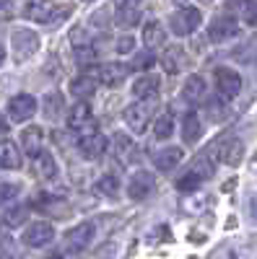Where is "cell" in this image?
Segmentation results:
<instances>
[{
    "label": "cell",
    "instance_id": "obj_20",
    "mask_svg": "<svg viewBox=\"0 0 257 259\" xmlns=\"http://www.w3.org/2000/svg\"><path fill=\"white\" fill-rule=\"evenodd\" d=\"M200 135H203L200 114L198 112H187L185 119H182V138H185V143H198Z\"/></svg>",
    "mask_w": 257,
    "mask_h": 259
},
{
    "label": "cell",
    "instance_id": "obj_33",
    "mask_svg": "<svg viewBox=\"0 0 257 259\" xmlns=\"http://www.w3.org/2000/svg\"><path fill=\"white\" fill-rule=\"evenodd\" d=\"M190 171H195V174L200 177V179H208V177H213V166L208 163V156H200L195 163H192V168Z\"/></svg>",
    "mask_w": 257,
    "mask_h": 259
},
{
    "label": "cell",
    "instance_id": "obj_31",
    "mask_svg": "<svg viewBox=\"0 0 257 259\" xmlns=\"http://www.w3.org/2000/svg\"><path fill=\"white\" fill-rule=\"evenodd\" d=\"M154 65H156L154 52H151V50H145V52H138V55H135V60H133L130 68H133V70H151Z\"/></svg>",
    "mask_w": 257,
    "mask_h": 259
},
{
    "label": "cell",
    "instance_id": "obj_22",
    "mask_svg": "<svg viewBox=\"0 0 257 259\" xmlns=\"http://www.w3.org/2000/svg\"><path fill=\"white\" fill-rule=\"evenodd\" d=\"M164 39H166V29L159 24V21H148V24L143 26V45H145V50H154V47L164 45Z\"/></svg>",
    "mask_w": 257,
    "mask_h": 259
},
{
    "label": "cell",
    "instance_id": "obj_28",
    "mask_svg": "<svg viewBox=\"0 0 257 259\" xmlns=\"http://www.w3.org/2000/svg\"><path fill=\"white\" fill-rule=\"evenodd\" d=\"M36 171H39V177H45V179H55L57 177V163H55V158L47 153V150H42V156L36 158Z\"/></svg>",
    "mask_w": 257,
    "mask_h": 259
},
{
    "label": "cell",
    "instance_id": "obj_36",
    "mask_svg": "<svg viewBox=\"0 0 257 259\" xmlns=\"http://www.w3.org/2000/svg\"><path fill=\"white\" fill-rule=\"evenodd\" d=\"M16 194H18V184H11V182L0 184V205H3V202H8V200H13Z\"/></svg>",
    "mask_w": 257,
    "mask_h": 259
},
{
    "label": "cell",
    "instance_id": "obj_4",
    "mask_svg": "<svg viewBox=\"0 0 257 259\" xmlns=\"http://www.w3.org/2000/svg\"><path fill=\"white\" fill-rule=\"evenodd\" d=\"M125 122L127 127L133 130V133H145L148 130V122H151V104H145V101H135L130 104L125 109Z\"/></svg>",
    "mask_w": 257,
    "mask_h": 259
},
{
    "label": "cell",
    "instance_id": "obj_39",
    "mask_svg": "<svg viewBox=\"0 0 257 259\" xmlns=\"http://www.w3.org/2000/svg\"><path fill=\"white\" fill-rule=\"evenodd\" d=\"M247 21H249V26H257V3L247 6Z\"/></svg>",
    "mask_w": 257,
    "mask_h": 259
},
{
    "label": "cell",
    "instance_id": "obj_25",
    "mask_svg": "<svg viewBox=\"0 0 257 259\" xmlns=\"http://www.w3.org/2000/svg\"><path fill=\"white\" fill-rule=\"evenodd\" d=\"M29 218V207L26 205H13L3 212V226L8 228H18V226H24Z\"/></svg>",
    "mask_w": 257,
    "mask_h": 259
},
{
    "label": "cell",
    "instance_id": "obj_10",
    "mask_svg": "<svg viewBox=\"0 0 257 259\" xmlns=\"http://www.w3.org/2000/svg\"><path fill=\"white\" fill-rule=\"evenodd\" d=\"M127 73H130V68H127L125 62H106V65L99 68L96 78L104 85H109V89H117V85H122L127 80Z\"/></svg>",
    "mask_w": 257,
    "mask_h": 259
},
{
    "label": "cell",
    "instance_id": "obj_5",
    "mask_svg": "<svg viewBox=\"0 0 257 259\" xmlns=\"http://www.w3.org/2000/svg\"><path fill=\"white\" fill-rule=\"evenodd\" d=\"M239 34V24L234 16H216L208 26V39L210 41H226Z\"/></svg>",
    "mask_w": 257,
    "mask_h": 259
},
{
    "label": "cell",
    "instance_id": "obj_32",
    "mask_svg": "<svg viewBox=\"0 0 257 259\" xmlns=\"http://www.w3.org/2000/svg\"><path fill=\"white\" fill-rule=\"evenodd\" d=\"M200 182H203V179L195 174V171H187V174H182V177L177 179V189H179V192H195Z\"/></svg>",
    "mask_w": 257,
    "mask_h": 259
},
{
    "label": "cell",
    "instance_id": "obj_23",
    "mask_svg": "<svg viewBox=\"0 0 257 259\" xmlns=\"http://www.w3.org/2000/svg\"><path fill=\"white\" fill-rule=\"evenodd\" d=\"M0 166L3 168H18L21 166V150L16 143L3 140L0 143Z\"/></svg>",
    "mask_w": 257,
    "mask_h": 259
},
{
    "label": "cell",
    "instance_id": "obj_12",
    "mask_svg": "<svg viewBox=\"0 0 257 259\" xmlns=\"http://www.w3.org/2000/svg\"><path fill=\"white\" fill-rule=\"evenodd\" d=\"M218 158L226 166H239L244 158V143L239 138H229L218 145Z\"/></svg>",
    "mask_w": 257,
    "mask_h": 259
},
{
    "label": "cell",
    "instance_id": "obj_42",
    "mask_svg": "<svg viewBox=\"0 0 257 259\" xmlns=\"http://www.w3.org/2000/svg\"><path fill=\"white\" fill-rule=\"evenodd\" d=\"M47 259H62V254H52V256H47Z\"/></svg>",
    "mask_w": 257,
    "mask_h": 259
},
{
    "label": "cell",
    "instance_id": "obj_27",
    "mask_svg": "<svg viewBox=\"0 0 257 259\" xmlns=\"http://www.w3.org/2000/svg\"><path fill=\"white\" fill-rule=\"evenodd\" d=\"M171 133H174V114H171V112H164L161 117L154 119V135H156L159 140H166Z\"/></svg>",
    "mask_w": 257,
    "mask_h": 259
},
{
    "label": "cell",
    "instance_id": "obj_41",
    "mask_svg": "<svg viewBox=\"0 0 257 259\" xmlns=\"http://www.w3.org/2000/svg\"><path fill=\"white\" fill-rule=\"evenodd\" d=\"M3 60H6V50L0 47V65H3Z\"/></svg>",
    "mask_w": 257,
    "mask_h": 259
},
{
    "label": "cell",
    "instance_id": "obj_26",
    "mask_svg": "<svg viewBox=\"0 0 257 259\" xmlns=\"http://www.w3.org/2000/svg\"><path fill=\"white\" fill-rule=\"evenodd\" d=\"M112 150H115V158H117L120 163H125L127 158L133 156V140L127 138L125 133H117V135H115V143H112Z\"/></svg>",
    "mask_w": 257,
    "mask_h": 259
},
{
    "label": "cell",
    "instance_id": "obj_14",
    "mask_svg": "<svg viewBox=\"0 0 257 259\" xmlns=\"http://www.w3.org/2000/svg\"><path fill=\"white\" fill-rule=\"evenodd\" d=\"M42 140H45V135H42V127H36V124H31V127H26L24 133H21V148H24V153L26 156H31V158H39L42 156Z\"/></svg>",
    "mask_w": 257,
    "mask_h": 259
},
{
    "label": "cell",
    "instance_id": "obj_40",
    "mask_svg": "<svg viewBox=\"0 0 257 259\" xmlns=\"http://www.w3.org/2000/svg\"><path fill=\"white\" fill-rule=\"evenodd\" d=\"M6 135H8V122H6L3 117H0V143L6 140Z\"/></svg>",
    "mask_w": 257,
    "mask_h": 259
},
{
    "label": "cell",
    "instance_id": "obj_18",
    "mask_svg": "<svg viewBox=\"0 0 257 259\" xmlns=\"http://www.w3.org/2000/svg\"><path fill=\"white\" fill-rule=\"evenodd\" d=\"M154 189V177L148 174V171H138V174L127 182V194H130L133 200H143L148 197V192Z\"/></svg>",
    "mask_w": 257,
    "mask_h": 259
},
{
    "label": "cell",
    "instance_id": "obj_17",
    "mask_svg": "<svg viewBox=\"0 0 257 259\" xmlns=\"http://www.w3.org/2000/svg\"><path fill=\"white\" fill-rule=\"evenodd\" d=\"M161 65H164V70L169 75H177L179 70H185V65H187V55L182 47H166L164 55H161Z\"/></svg>",
    "mask_w": 257,
    "mask_h": 259
},
{
    "label": "cell",
    "instance_id": "obj_3",
    "mask_svg": "<svg viewBox=\"0 0 257 259\" xmlns=\"http://www.w3.org/2000/svg\"><path fill=\"white\" fill-rule=\"evenodd\" d=\"M106 138L99 133V130L91 124L89 130H83V135H81V140H78V148H81V153L86 156V158H99V156H104V150H106Z\"/></svg>",
    "mask_w": 257,
    "mask_h": 259
},
{
    "label": "cell",
    "instance_id": "obj_8",
    "mask_svg": "<svg viewBox=\"0 0 257 259\" xmlns=\"http://www.w3.org/2000/svg\"><path fill=\"white\" fill-rule=\"evenodd\" d=\"M140 6L135 0H122V3L115 6V24L122 26V29H133L140 24Z\"/></svg>",
    "mask_w": 257,
    "mask_h": 259
},
{
    "label": "cell",
    "instance_id": "obj_30",
    "mask_svg": "<svg viewBox=\"0 0 257 259\" xmlns=\"http://www.w3.org/2000/svg\"><path fill=\"white\" fill-rule=\"evenodd\" d=\"M96 189H99L101 194H106V197H117V194H120V182H117L115 174H104V177L99 179Z\"/></svg>",
    "mask_w": 257,
    "mask_h": 259
},
{
    "label": "cell",
    "instance_id": "obj_37",
    "mask_svg": "<svg viewBox=\"0 0 257 259\" xmlns=\"http://www.w3.org/2000/svg\"><path fill=\"white\" fill-rule=\"evenodd\" d=\"M133 47H135V39H133L130 34H125V36H120V39H117V52H120V55L133 52Z\"/></svg>",
    "mask_w": 257,
    "mask_h": 259
},
{
    "label": "cell",
    "instance_id": "obj_38",
    "mask_svg": "<svg viewBox=\"0 0 257 259\" xmlns=\"http://www.w3.org/2000/svg\"><path fill=\"white\" fill-rule=\"evenodd\" d=\"M208 112H213V117H224L226 104H224V101H218V99H213V101H210V106H208Z\"/></svg>",
    "mask_w": 257,
    "mask_h": 259
},
{
    "label": "cell",
    "instance_id": "obj_21",
    "mask_svg": "<svg viewBox=\"0 0 257 259\" xmlns=\"http://www.w3.org/2000/svg\"><path fill=\"white\" fill-rule=\"evenodd\" d=\"M205 91H208V85H205L203 75H190V78L185 80V89H182V96H185V99H187L190 104H198V101H203Z\"/></svg>",
    "mask_w": 257,
    "mask_h": 259
},
{
    "label": "cell",
    "instance_id": "obj_2",
    "mask_svg": "<svg viewBox=\"0 0 257 259\" xmlns=\"http://www.w3.org/2000/svg\"><path fill=\"white\" fill-rule=\"evenodd\" d=\"M11 41H13V52H16V60L18 62L29 60L39 50V36L31 29H16L13 36H11Z\"/></svg>",
    "mask_w": 257,
    "mask_h": 259
},
{
    "label": "cell",
    "instance_id": "obj_19",
    "mask_svg": "<svg viewBox=\"0 0 257 259\" xmlns=\"http://www.w3.org/2000/svg\"><path fill=\"white\" fill-rule=\"evenodd\" d=\"M182 148H164V150H159L156 153V158H154V163H156V168L159 171H171V168H177L179 163H182Z\"/></svg>",
    "mask_w": 257,
    "mask_h": 259
},
{
    "label": "cell",
    "instance_id": "obj_15",
    "mask_svg": "<svg viewBox=\"0 0 257 259\" xmlns=\"http://www.w3.org/2000/svg\"><path fill=\"white\" fill-rule=\"evenodd\" d=\"M133 96L140 99V101H156L159 96V78L156 75H140L135 83H133Z\"/></svg>",
    "mask_w": 257,
    "mask_h": 259
},
{
    "label": "cell",
    "instance_id": "obj_16",
    "mask_svg": "<svg viewBox=\"0 0 257 259\" xmlns=\"http://www.w3.org/2000/svg\"><path fill=\"white\" fill-rule=\"evenodd\" d=\"M96 80H99V78H96V75H91V73L73 78V80H70V94H73L78 101L91 99V96L96 94Z\"/></svg>",
    "mask_w": 257,
    "mask_h": 259
},
{
    "label": "cell",
    "instance_id": "obj_7",
    "mask_svg": "<svg viewBox=\"0 0 257 259\" xmlns=\"http://www.w3.org/2000/svg\"><path fill=\"white\" fill-rule=\"evenodd\" d=\"M55 239V228L47 223V221H39V223H31L26 231H24V244L31 246V249H39V246H47L50 241Z\"/></svg>",
    "mask_w": 257,
    "mask_h": 259
},
{
    "label": "cell",
    "instance_id": "obj_11",
    "mask_svg": "<svg viewBox=\"0 0 257 259\" xmlns=\"http://www.w3.org/2000/svg\"><path fill=\"white\" fill-rule=\"evenodd\" d=\"M91 239H94V223H78L65 233V246L70 251H81L91 244Z\"/></svg>",
    "mask_w": 257,
    "mask_h": 259
},
{
    "label": "cell",
    "instance_id": "obj_9",
    "mask_svg": "<svg viewBox=\"0 0 257 259\" xmlns=\"http://www.w3.org/2000/svg\"><path fill=\"white\" fill-rule=\"evenodd\" d=\"M216 85H218V94L224 99H234L242 91V78H239L237 70H231V68H218L216 70Z\"/></svg>",
    "mask_w": 257,
    "mask_h": 259
},
{
    "label": "cell",
    "instance_id": "obj_34",
    "mask_svg": "<svg viewBox=\"0 0 257 259\" xmlns=\"http://www.w3.org/2000/svg\"><path fill=\"white\" fill-rule=\"evenodd\" d=\"M70 45H73V50H81V47H89L91 39L86 36L83 29H73V31H70Z\"/></svg>",
    "mask_w": 257,
    "mask_h": 259
},
{
    "label": "cell",
    "instance_id": "obj_6",
    "mask_svg": "<svg viewBox=\"0 0 257 259\" xmlns=\"http://www.w3.org/2000/svg\"><path fill=\"white\" fill-rule=\"evenodd\" d=\"M8 114H11L13 122H26V119H31V117L36 114V99L29 96V94L13 96L11 104H8Z\"/></svg>",
    "mask_w": 257,
    "mask_h": 259
},
{
    "label": "cell",
    "instance_id": "obj_29",
    "mask_svg": "<svg viewBox=\"0 0 257 259\" xmlns=\"http://www.w3.org/2000/svg\"><path fill=\"white\" fill-rule=\"evenodd\" d=\"M62 109H65V104H62V96L60 94H50L47 99H45V117L47 119H60V114H62Z\"/></svg>",
    "mask_w": 257,
    "mask_h": 259
},
{
    "label": "cell",
    "instance_id": "obj_1",
    "mask_svg": "<svg viewBox=\"0 0 257 259\" xmlns=\"http://www.w3.org/2000/svg\"><path fill=\"white\" fill-rule=\"evenodd\" d=\"M200 24H203V16H200V11H198L195 6H179L177 13L169 18V29L174 31L177 36H187V34H192Z\"/></svg>",
    "mask_w": 257,
    "mask_h": 259
},
{
    "label": "cell",
    "instance_id": "obj_24",
    "mask_svg": "<svg viewBox=\"0 0 257 259\" xmlns=\"http://www.w3.org/2000/svg\"><path fill=\"white\" fill-rule=\"evenodd\" d=\"M26 18L39 21V24H47V21H55V6L52 3H26Z\"/></svg>",
    "mask_w": 257,
    "mask_h": 259
},
{
    "label": "cell",
    "instance_id": "obj_35",
    "mask_svg": "<svg viewBox=\"0 0 257 259\" xmlns=\"http://www.w3.org/2000/svg\"><path fill=\"white\" fill-rule=\"evenodd\" d=\"M76 57H78V65H91V62L96 60V50H94V45L76 50Z\"/></svg>",
    "mask_w": 257,
    "mask_h": 259
},
{
    "label": "cell",
    "instance_id": "obj_13",
    "mask_svg": "<svg viewBox=\"0 0 257 259\" xmlns=\"http://www.w3.org/2000/svg\"><path fill=\"white\" fill-rule=\"evenodd\" d=\"M91 124H94V114H91L89 101H78L73 109L68 112V127H70V130H78V133H83V130H89Z\"/></svg>",
    "mask_w": 257,
    "mask_h": 259
}]
</instances>
